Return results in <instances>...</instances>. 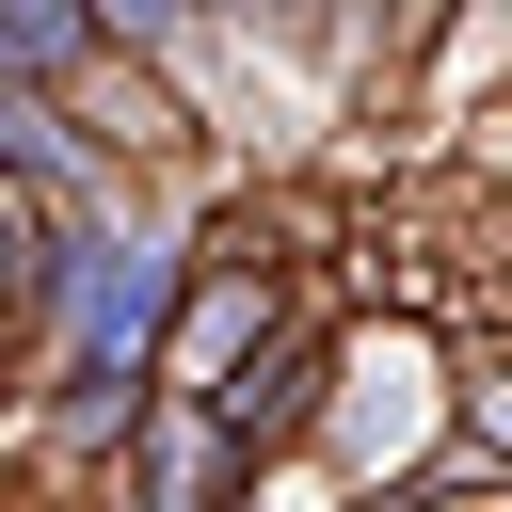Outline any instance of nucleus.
<instances>
[{"instance_id": "obj_4", "label": "nucleus", "mask_w": 512, "mask_h": 512, "mask_svg": "<svg viewBox=\"0 0 512 512\" xmlns=\"http://www.w3.org/2000/svg\"><path fill=\"white\" fill-rule=\"evenodd\" d=\"M320 352H336V320L304 304V320H288V336H272V352H256V368H240V384L208 400V416H224V448H240L256 480H272V464H288V448L320 432Z\"/></svg>"}, {"instance_id": "obj_5", "label": "nucleus", "mask_w": 512, "mask_h": 512, "mask_svg": "<svg viewBox=\"0 0 512 512\" xmlns=\"http://www.w3.org/2000/svg\"><path fill=\"white\" fill-rule=\"evenodd\" d=\"M80 16H96V64H128V80H160V96H176V80L208 64V32H224L208 0H80Z\"/></svg>"}, {"instance_id": "obj_8", "label": "nucleus", "mask_w": 512, "mask_h": 512, "mask_svg": "<svg viewBox=\"0 0 512 512\" xmlns=\"http://www.w3.org/2000/svg\"><path fill=\"white\" fill-rule=\"evenodd\" d=\"M320 16H336V32L384 64V48H416V16H432V0H320Z\"/></svg>"}, {"instance_id": "obj_6", "label": "nucleus", "mask_w": 512, "mask_h": 512, "mask_svg": "<svg viewBox=\"0 0 512 512\" xmlns=\"http://www.w3.org/2000/svg\"><path fill=\"white\" fill-rule=\"evenodd\" d=\"M0 80L16 96H80L96 80V16L80 0H0Z\"/></svg>"}, {"instance_id": "obj_10", "label": "nucleus", "mask_w": 512, "mask_h": 512, "mask_svg": "<svg viewBox=\"0 0 512 512\" xmlns=\"http://www.w3.org/2000/svg\"><path fill=\"white\" fill-rule=\"evenodd\" d=\"M240 512H272V480H256V496H240Z\"/></svg>"}, {"instance_id": "obj_1", "label": "nucleus", "mask_w": 512, "mask_h": 512, "mask_svg": "<svg viewBox=\"0 0 512 512\" xmlns=\"http://www.w3.org/2000/svg\"><path fill=\"white\" fill-rule=\"evenodd\" d=\"M304 448H336L352 496H400V480L448 448V336H432V320H336V352H320V432H304Z\"/></svg>"}, {"instance_id": "obj_9", "label": "nucleus", "mask_w": 512, "mask_h": 512, "mask_svg": "<svg viewBox=\"0 0 512 512\" xmlns=\"http://www.w3.org/2000/svg\"><path fill=\"white\" fill-rule=\"evenodd\" d=\"M208 16H240V32H256V16H272V0H208Z\"/></svg>"}, {"instance_id": "obj_3", "label": "nucleus", "mask_w": 512, "mask_h": 512, "mask_svg": "<svg viewBox=\"0 0 512 512\" xmlns=\"http://www.w3.org/2000/svg\"><path fill=\"white\" fill-rule=\"evenodd\" d=\"M240 496H256V464H240L224 416H192V400H144L128 448L96 464V512H240Z\"/></svg>"}, {"instance_id": "obj_2", "label": "nucleus", "mask_w": 512, "mask_h": 512, "mask_svg": "<svg viewBox=\"0 0 512 512\" xmlns=\"http://www.w3.org/2000/svg\"><path fill=\"white\" fill-rule=\"evenodd\" d=\"M288 320H304V272H288V240H272L256 208H240V224H208V240L176 256V320H160V368H144V400H192V416H208V400H224V384H240V368L288 336Z\"/></svg>"}, {"instance_id": "obj_7", "label": "nucleus", "mask_w": 512, "mask_h": 512, "mask_svg": "<svg viewBox=\"0 0 512 512\" xmlns=\"http://www.w3.org/2000/svg\"><path fill=\"white\" fill-rule=\"evenodd\" d=\"M448 448H480V464L512 480V320H496L480 352H448Z\"/></svg>"}]
</instances>
